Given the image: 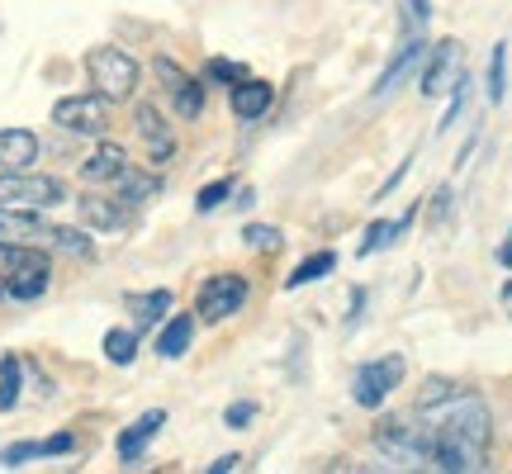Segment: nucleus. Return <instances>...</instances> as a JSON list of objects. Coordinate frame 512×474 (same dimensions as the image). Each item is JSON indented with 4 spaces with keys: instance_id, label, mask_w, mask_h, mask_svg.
Wrapping results in <instances>:
<instances>
[{
    "instance_id": "1",
    "label": "nucleus",
    "mask_w": 512,
    "mask_h": 474,
    "mask_svg": "<svg viewBox=\"0 0 512 474\" xmlns=\"http://www.w3.org/2000/svg\"><path fill=\"white\" fill-rule=\"evenodd\" d=\"M418 422H422L427 470H446V474L484 470V460H489V408H484L479 394L456 389L451 399L418 408Z\"/></svg>"
},
{
    "instance_id": "2",
    "label": "nucleus",
    "mask_w": 512,
    "mask_h": 474,
    "mask_svg": "<svg viewBox=\"0 0 512 474\" xmlns=\"http://www.w3.org/2000/svg\"><path fill=\"white\" fill-rule=\"evenodd\" d=\"M86 72H91V86L105 105H124L138 95V81H143V67L124 53V48H91L86 53Z\"/></svg>"
},
{
    "instance_id": "3",
    "label": "nucleus",
    "mask_w": 512,
    "mask_h": 474,
    "mask_svg": "<svg viewBox=\"0 0 512 474\" xmlns=\"http://www.w3.org/2000/svg\"><path fill=\"white\" fill-rule=\"evenodd\" d=\"M67 200V185L57 176H34V171H0V204L19 209H57Z\"/></svg>"
},
{
    "instance_id": "4",
    "label": "nucleus",
    "mask_w": 512,
    "mask_h": 474,
    "mask_svg": "<svg viewBox=\"0 0 512 474\" xmlns=\"http://www.w3.org/2000/svg\"><path fill=\"white\" fill-rule=\"evenodd\" d=\"M242 304H247V280L242 275H209L200 294H195V313L204 323H223V318L242 313Z\"/></svg>"
},
{
    "instance_id": "5",
    "label": "nucleus",
    "mask_w": 512,
    "mask_h": 474,
    "mask_svg": "<svg viewBox=\"0 0 512 474\" xmlns=\"http://www.w3.org/2000/svg\"><path fill=\"white\" fill-rule=\"evenodd\" d=\"M399 384H403V356H384V361H370V365L356 370V380H351V399L361 403V408H380Z\"/></svg>"
},
{
    "instance_id": "6",
    "label": "nucleus",
    "mask_w": 512,
    "mask_h": 474,
    "mask_svg": "<svg viewBox=\"0 0 512 474\" xmlns=\"http://www.w3.org/2000/svg\"><path fill=\"white\" fill-rule=\"evenodd\" d=\"M53 285V261L43 247H19V261L15 271L5 275V294L10 299H38V294H48Z\"/></svg>"
},
{
    "instance_id": "7",
    "label": "nucleus",
    "mask_w": 512,
    "mask_h": 474,
    "mask_svg": "<svg viewBox=\"0 0 512 474\" xmlns=\"http://www.w3.org/2000/svg\"><path fill=\"white\" fill-rule=\"evenodd\" d=\"M53 124H62L67 133H91L100 138L105 128H110V114H105V100L100 95H67V100H57L53 105Z\"/></svg>"
},
{
    "instance_id": "8",
    "label": "nucleus",
    "mask_w": 512,
    "mask_h": 474,
    "mask_svg": "<svg viewBox=\"0 0 512 474\" xmlns=\"http://www.w3.org/2000/svg\"><path fill=\"white\" fill-rule=\"evenodd\" d=\"M53 223L43 219V209H19V204H0V242H19V247H48Z\"/></svg>"
},
{
    "instance_id": "9",
    "label": "nucleus",
    "mask_w": 512,
    "mask_h": 474,
    "mask_svg": "<svg viewBox=\"0 0 512 474\" xmlns=\"http://www.w3.org/2000/svg\"><path fill=\"white\" fill-rule=\"evenodd\" d=\"M133 124H138V133H143L147 143V157H152V166H166L171 157H176V128L166 124V114L157 110V105H138V114H133Z\"/></svg>"
},
{
    "instance_id": "10",
    "label": "nucleus",
    "mask_w": 512,
    "mask_h": 474,
    "mask_svg": "<svg viewBox=\"0 0 512 474\" xmlns=\"http://www.w3.org/2000/svg\"><path fill=\"white\" fill-rule=\"evenodd\" d=\"M152 67H157V76H162L166 95L176 100V114H181V119H195V114L204 110V86H200V81H195V76H185L171 57H157Z\"/></svg>"
},
{
    "instance_id": "11",
    "label": "nucleus",
    "mask_w": 512,
    "mask_h": 474,
    "mask_svg": "<svg viewBox=\"0 0 512 474\" xmlns=\"http://www.w3.org/2000/svg\"><path fill=\"white\" fill-rule=\"evenodd\" d=\"M456 67H460V43L446 38V43H437V53H432L427 72H422V95L451 91V86H456Z\"/></svg>"
},
{
    "instance_id": "12",
    "label": "nucleus",
    "mask_w": 512,
    "mask_h": 474,
    "mask_svg": "<svg viewBox=\"0 0 512 474\" xmlns=\"http://www.w3.org/2000/svg\"><path fill=\"white\" fill-rule=\"evenodd\" d=\"M124 171H128V152H124V147H119V143H100L91 157L81 162V181H86V185H105V181H119Z\"/></svg>"
},
{
    "instance_id": "13",
    "label": "nucleus",
    "mask_w": 512,
    "mask_h": 474,
    "mask_svg": "<svg viewBox=\"0 0 512 474\" xmlns=\"http://www.w3.org/2000/svg\"><path fill=\"white\" fill-rule=\"evenodd\" d=\"M38 162V138L29 128H0V171H29Z\"/></svg>"
},
{
    "instance_id": "14",
    "label": "nucleus",
    "mask_w": 512,
    "mask_h": 474,
    "mask_svg": "<svg viewBox=\"0 0 512 474\" xmlns=\"http://www.w3.org/2000/svg\"><path fill=\"white\" fill-rule=\"evenodd\" d=\"M81 204V223L86 228H95V233H119V228H128V204L124 200H100V195H86Z\"/></svg>"
},
{
    "instance_id": "15",
    "label": "nucleus",
    "mask_w": 512,
    "mask_h": 474,
    "mask_svg": "<svg viewBox=\"0 0 512 474\" xmlns=\"http://www.w3.org/2000/svg\"><path fill=\"white\" fill-rule=\"evenodd\" d=\"M162 422H166V413H162V408H152V413H143L133 427H124V437H119V460H124V465H133V460L147 451V441L162 432Z\"/></svg>"
},
{
    "instance_id": "16",
    "label": "nucleus",
    "mask_w": 512,
    "mask_h": 474,
    "mask_svg": "<svg viewBox=\"0 0 512 474\" xmlns=\"http://www.w3.org/2000/svg\"><path fill=\"white\" fill-rule=\"evenodd\" d=\"M271 100H275V91L266 86V81H252V76H242L238 86H233V114H238V119H247V124L271 110Z\"/></svg>"
},
{
    "instance_id": "17",
    "label": "nucleus",
    "mask_w": 512,
    "mask_h": 474,
    "mask_svg": "<svg viewBox=\"0 0 512 474\" xmlns=\"http://www.w3.org/2000/svg\"><path fill=\"white\" fill-rule=\"evenodd\" d=\"M171 304H176V299H171V290H147V294H133V299H128V309H133V323H138V332H143V328H157L166 313H171Z\"/></svg>"
},
{
    "instance_id": "18",
    "label": "nucleus",
    "mask_w": 512,
    "mask_h": 474,
    "mask_svg": "<svg viewBox=\"0 0 512 474\" xmlns=\"http://www.w3.org/2000/svg\"><path fill=\"white\" fill-rule=\"evenodd\" d=\"M190 337H195V318H190V313H176V318L157 332V356H166V361L185 356V351H190Z\"/></svg>"
},
{
    "instance_id": "19",
    "label": "nucleus",
    "mask_w": 512,
    "mask_h": 474,
    "mask_svg": "<svg viewBox=\"0 0 512 474\" xmlns=\"http://www.w3.org/2000/svg\"><path fill=\"white\" fill-rule=\"evenodd\" d=\"M418 57H422V38H418V34L403 38V48L394 53V62H389V67L380 72V86H375V95H389V91H394V86H399V76L408 72V67L418 62Z\"/></svg>"
},
{
    "instance_id": "20",
    "label": "nucleus",
    "mask_w": 512,
    "mask_h": 474,
    "mask_svg": "<svg viewBox=\"0 0 512 474\" xmlns=\"http://www.w3.org/2000/svg\"><path fill=\"white\" fill-rule=\"evenodd\" d=\"M157 176H147V171H133V166H128L124 176H119V200L128 204V209H133V204H147L152 200V195H157Z\"/></svg>"
},
{
    "instance_id": "21",
    "label": "nucleus",
    "mask_w": 512,
    "mask_h": 474,
    "mask_svg": "<svg viewBox=\"0 0 512 474\" xmlns=\"http://www.w3.org/2000/svg\"><path fill=\"white\" fill-rule=\"evenodd\" d=\"M332 266H337V256H332V252H313V256H304V261H299L290 275H285V285H290V290H299V285H313V280L332 275Z\"/></svg>"
},
{
    "instance_id": "22",
    "label": "nucleus",
    "mask_w": 512,
    "mask_h": 474,
    "mask_svg": "<svg viewBox=\"0 0 512 474\" xmlns=\"http://www.w3.org/2000/svg\"><path fill=\"white\" fill-rule=\"evenodd\" d=\"M408 228V219H380V223H370L366 228V237H361V256H375V252H384L394 237Z\"/></svg>"
},
{
    "instance_id": "23",
    "label": "nucleus",
    "mask_w": 512,
    "mask_h": 474,
    "mask_svg": "<svg viewBox=\"0 0 512 474\" xmlns=\"http://www.w3.org/2000/svg\"><path fill=\"white\" fill-rule=\"evenodd\" d=\"M48 247L53 252H67V256H95V242L81 228H53L48 233Z\"/></svg>"
},
{
    "instance_id": "24",
    "label": "nucleus",
    "mask_w": 512,
    "mask_h": 474,
    "mask_svg": "<svg viewBox=\"0 0 512 474\" xmlns=\"http://www.w3.org/2000/svg\"><path fill=\"white\" fill-rule=\"evenodd\" d=\"M105 356H110L114 365H128L138 356V332H128V328L105 332Z\"/></svg>"
},
{
    "instance_id": "25",
    "label": "nucleus",
    "mask_w": 512,
    "mask_h": 474,
    "mask_svg": "<svg viewBox=\"0 0 512 474\" xmlns=\"http://www.w3.org/2000/svg\"><path fill=\"white\" fill-rule=\"evenodd\" d=\"M508 95V43H498L494 57H489V100H503Z\"/></svg>"
},
{
    "instance_id": "26",
    "label": "nucleus",
    "mask_w": 512,
    "mask_h": 474,
    "mask_svg": "<svg viewBox=\"0 0 512 474\" xmlns=\"http://www.w3.org/2000/svg\"><path fill=\"white\" fill-rule=\"evenodd\" d=\"M242 242H247V247H261V252H280V247H285V233L271 228V223H247Z\"/></svg>"
},
{
    "instance_id": "27",
    "label": "nucleus",
    "mask_w": 512,
    "mask_h": 474,
    "mask_svg": "<svg viewBox=\"0 0 512 474\" xmlns=\"http://www.w3.org/2000/svg\"><path fill=\"white\" fill-rule=\"evenodd\" d=\"M19 403V361L5 356L0 361V408H15Z\"/></svg>"
},
{
    "instance_id": "28",
    "label": "nucleus",
    "mask_w": 512,
    "mask_h": 474,
    "mask_svg": "<svg viewBox=\"0 0 512 474\" xmlns=\"http://www.w3.org/2000/svg\"><path fill=\"white\" fill-rule=\"evenodd\" d=\"M228 195H233V181L223 176V181L204 185V190H200V200H195V209H200V214H214V209H219V204L228 200Z\"/></svg>"
},
{
    "instance_id": "29",
    "label": "nucleus",
    "mask_w": 512,
    "mask_h": 474,
    "mask_svg": "<svg viewBox=\"0 0 512 474\" xmlns=\"http://www.w3.org/2000/svg\"><path fill=\"white\" fill-rule=\"evenodd\" d=\"M242 76L247 72H242L238 62H209V81H233V86H238Z\"/></svg>"
},
{
    "instance_id": "30",
    "label": "nucleus",
    "mask_w": 512,
    "mask_h": 474,
    "mask_svg": "<svg viewBox=\"0 0 512 474\" xmlns=\"http://www.w3.org/2000/svg\"><path fill=\"white\" fill-rule=\"evenodd\" d=\"M72 446H76V437H67V432H62V437H48V441H38V456H67Z\"/></svg>"
},
{
    "instance_id": "31",
    "label": "nucleus",
    "mask_w": 512,
    "mask_h": 474,
    "mask_svg": "<svg viewBox=\"0 0 512 474\" xmlns=\"http://www.w3.org/2000/svg\"><path fill=\"white\" fill-rule=\"evenodd\" d=\"M252 418H256V403H233V408L223 413V422H228V427H247Z\"/></svg>"
},
{
    "instance_id": "32",
    "label": "nucleus",
    "mask_w": 512,
    "mask_h": 474,
    "mask_svg": "<svg viewBox=\"0 0 512 474\" xmlns=\"http://www.w3.org/2000/svg\"><path fill=\"white\" fill-rule=\"evenodd\" d=\"M15 261H19V242H0V280L15 271Z\"/></svg>"
},
{
    "instance_id": "33",
    "label": "nucleus",
    "mask_w": 512,
    "mask_h": 474,
    "mask_svg": "<svg viewBox=\"0 0 512 474\" xmlns=\"http://www.w3.org/2000/svg\"><path fill=\"white\" fill-rule=\"evenodd\" d=\"M408 15H413V24H427V19H432V0H408Z\"/></svg>"
},
{
    "instance_id": "34",
    "label": "nucleus",
    "mask_w": 512,
    "mask_h": 474,
    "mask_svg": "<svg viewBox=\"0 0 512 474\" xmlns=\"http://www.w3.org/2000/svg\"><path fill=\"white\" fill-rule=\"evenodd\" d=\"M238 465H242L238 456H219L214 465H209V470H214V474H228V470H238Z\"/></svg>"
},
{
    "instance_id": "35",
    "label": "nucleus",
    "mask_w": 512,
    "mask_h": 474,
    "mask_svg": "<svg viewBox=\"0 0 512 474\" xmlns=\"http://www.w3.org/2000/svg\"><path fill=\"white\" fill-rule=\"evenodd\" d=\"M498 261H503V266H508V271H512V233H508V242L498 247Z\"/></svg>"
}]
</instances>
